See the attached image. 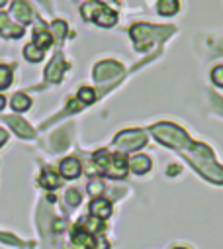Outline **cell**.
Instances as JSON below:
<instances>
[{
	"instance_id": "obj_1",
	"label": "cell",
	"mask_w": 223,
	"mask_h": 249,
	"mask_svg": "<svg viewBox=\"0 0 223 249\" xmlns=\"http://www.w3.org/2000/svg\"><path fill=\"white\" fill-rule=\"evenodd\" d=\"M153 134L160 143L169 147H182L184 143H188L186 134L180 128L173 126V124H157V126H153Z\"/></svg>"
},
{
	"instance_id": "obj_2",
	"label": "cell",
	"mask_w": 223,
	"mask_h": 249,
	"mask_svg": "<svg viewBox=\"0 0 223 249\" xmlns=\"http://www.w3.org/2000/svg\"><path fill=\"white\" fill-rule=\"evenodd\" d=\"M147 143V138H145V132H139V130H127V132H122L116 140H114V145L122 151H135L139 147H143Z\"/></svg>"
},
{
	"instance_id": "obj_3",
	"label": "cell",
	"mask_w": 223,
	"mask_h": 249,
	"mask_svg": "<svg viewBox=\"0 0 223 249\" xmlns=\"http://www.w3.org/2000/svg\"><path fill=\"white\" fill-rule=\"evenodd\" d=\"M124 69L120 63H116V61H102V63H98L94 67V79L98 83H104V81H110V79H114L118 75H122Z\"/></svg>"
},
{
	"instance_id": "obj_4",
	"label": "cell",
	"mask_w": 223,
	"mask_h": 249,
	"mask_svg": "<svg viewBox=\"0 0 223 249\" xmlns=\"http://www.w3.org/2000/svg\"><path fill=\"white\" fill-rule=\"evenodd\" d=\"M127 161H126V157L122 155V153H118V155H114L110 159V163H108V167H106V175L108 177H112V178H124L126 175H127Z\"/></svg>"
},
{
	"instance_id": "obj_5",
	"label": "cell",
	"mask_w": 223,
	"mask_h": 249,
	"mask_svg": "<svg viewBox=\"0 0 223 249\" xmlns=\"http://www.w3.org/2000/svg\"><path fill=\"white\" fill-rule=\"evenodd\" d=\"M65 69H67V63L63 61V57H61V55H55V57L51 59L47 71H45V79L51 81V83H59Z\"/></svg>"
},
{
	"instance_id": "obj_6",
	"label": "cell",
	"mask_w": 223,
	"mask_h": 249,
	"mask_svg": "<svg viewBox=\"0 0 223 249\" xmlns=\"http://www.w3.org/2000/svg\"><path fill=\"white\" fill-rule=\"evenodd\" d=\"M0 36L2 37H22L24 36V28H20L18 24L10 22V16L0 12Z\"/></svg>"
},
{
	"instance_id": "obj_7",
	"label": "cell",
	"mask_w": 223,
	"mask_h": 249,
	"mask_svg": "<svg viewBox=\"0 0 223 249\" xmlns=\"http://www.w3.org/2000/svg\"><path fill=\"white\" fill-rule=\"evenodd\" d=\"M4 122H8V126H10V128L20 136V138H26V140L33 138V128L30 126V124H28L26 120L16 118V116H8V118H4Z\"/></svg>"
},
{
	"instance_id": "obj_8",
	"label": "cell",
	"mask_w": 223,
	"mask_h": 249,
	"mask_svg": "<svg viewBox=\"0 0 223 249\" xmlns=\"http://www.w3.org/2000/svg\"><path fill=\"white\" fill-rule=\"evenodd\" d=\"M71 239H73V243H75L77 247H80V249H90L92 243H94V235L88 233L82 226H75V228H73Z\"/></svg>"
},
{
	"instance_id": "obj_9",
	"label": "cell",
	"mask_w": 223,
	"mask_h": 249,
	"mask_svg": "<svg viewBox=\"0 0 223 249\" xmlns=\"http://www.w3.org/2000/svg\"><path fill=\"white\" fill-rule=\"evenodd\" d=\"M80 173H82V167L77 157H67L61 161V175L65 178H77L80 177Z\"/></svg>"
},
{
	"instance_id": "obj_10",
	"label": "cell",
	"mask_w": 223,
	"mask_h": 249,
	"mask_svg": "<svg viewBox=\"0 0 223 249\" xmlns=\"http://www.w3.org/2000/svg\"><path fill=\"white\" fill-rule=\"evenodd\" d=\"M90 214L98 220H106V218L112 216V204L106 198H96L90 204Z\"/></svg>"
},
{
	"instance_id": "obj_11",
	"label": "cell",
	"mask_w": 223,
	"mask_h": 249,
	"mask_svg": "<svg viewBox=\"0 0 223 249\" xmlns=\"http://www.w3.org/2000/svg\"><path fill=\"white\" fill-rule=\"evenodd\" d=\"M12 16L18 18L22 24H28L32 20V10L26 2H22V0H16V2L12 4Z\"/></svg>"
},
{
	"instance_id": "obj_12",
	"label": "cell",
	"mask_w": 223,
	"mask_h": 249,
	"mask_svg": "<svg viewBox=\"0 0 223 249\" xmlns=\"http://www.w3.org/2000/svg\"><path fill=\"white\" fill-rule=\"evenodd\" d=\"M39 184L45 186V189H57V186L61 184V180H59V175L53 169H45L39 177Z\"/></svg>"
},
{
	"instance_id": "obj_13",
	"label": "cell",
	"mask_w": 223,
	"mask_h": 249,
	"mask_svg": "<svg viewBox=\"0 0 223 249\" xmlns=\"http://www.w3.org/2000/svg\"><path fill=\"white\" fill-rule=\"evenodd\" d=\"M129 167H131L133 173L143 175V173H147V171L151 169V159H149L147 155H135V157H131Z\"/></svg>"
},
{
	"instance_id": "obj_14",
	"label": "cell",
	"mask_w": 223,
	"mask_h": 249,
	"mask_svg": "<svg viewBox=\"0 0 223 249\" xmlns=\"http://www.w3.org/2000/svg\"><path fill=\"white\" fill-rule=\"evenodd\" d=\"M116 20H118L116 12H114V10H110V8H102V12L94 18V22H96L98 26H102V28H110V26H114V24H116Z\"/></svg>"
},
{
	"instance_id": "obj_15",
	"label": "cell",
	"mask_w": 223,
	"mask_h": 249,
	"mask_svg": "<svg viewBox=\"0 0 223 249\" xmlns=\"http://www.w3.org/2000/svg\"><path fill=\"white\" fill-rule=\"evenodd\" d=\"M102 8H104V6L98 2V0H90V2L82 4L80 12H82V18H84V20H94V18L102 12Z\"/></svg>"
},
{
	"instance_id": "obj_16",
	"label": "cell",
	"mask_w": 223,
	"mask_h": 249,
	"mask_svg": "<svg viewBox=\"0 0 223 249\" xmlns=\"http://www.w3.org/2000/svg\"><path fill=\"white\" fill-rule=\"evenodd\" d=\"M178 8H180L178 0H159V4H157L159 14H162V16H173L178 12Z\"/></svg>"
},
{
	"instance_id": "obj_17",
	"label": "cell",
	"mask_w": 223,
	"mask_h": 249,
	"mask_svg": "<svg viewBox=\"0 0 223 249\" xmlns=\"http://www.w3.org/2000/svg\"><path fill=\"white\" fill-rule=\"evenodd\" d=\"M30 106H32V98H30L28 94L18 92V94L12 96V108H14L16 112H26Z\"/></svg>"
},
{
	"instance_id": "obj_18",
	"label": "cell",
	"mask_w": 223,
	"mask_h": 249,
	"mask_svg": "<svg viewBox=\"0 0 223 249\" xmlns=\"http://www.w3.org/2000/svg\"><path fill=\"white\" fill-rule=\"evenodd\" d=\"M51 43H53V37H51V34H49V32H45V30H39V32L35 34V37H33V45H35V47H39L41 51L49 49V47H51Z\"/></svg>"
},
{
	"instance_id": "obj_19",
	"label": "cell",
	"mask_w": 223,
	"mask_h": 249,
	"mask_svg": "<svg viewBox=\"0 0 223 249\" xmlns=\"http://www.w3.org/2000/svg\"><path fill=\"white\" fill-rule=\"evenodd\" d=\"M43 53H45V51H41V49H39V47H35L33 43L26 45V49H24L26 59H28V61H33V63H37V61H41V59H43Z\"/></svg>"
},
{
	"instance_id": "obj_20",
	"label": "cell",
	"mask_w": 223,
	"mask_h": 249,
	"mask_svg": "<svg viewBox=\"0 0 223 249\" xmlns=\"http://www.w3.org/2000/svg\"><path fill=\"white\" fill-rule=\"evenodd\" d=\"M12 85V69L8 65H0V90H4Z\"/></svg>"
},
{
	"instance_id": "obj_21",
	"label": "cell",
	"mask_w": 223,
	"mask_h": 249,
	"mask_svg": "<svg viewBox=\"0 0 223 249\" xmlns=\"http://www.w3.org/2000/svg\"><path fill=\"white\" fill-rule=\"evenodd\" d=\"M79 100H80L82 104H92V102L96 100V94H94V90H92V89L82 87V89L79 90Z\"/></svg>"
},
{
	"instance_id": "obj_22",
	"label": "cell",
	"mask_w": 223,
	"mask_h": 249,
	"mask_svg": "<svg viewBox=\"0 0 223 249\" xmlns=\"http://www.w3.org/2000/svg\"><path fill=\"white\" fill-rule=\"evenodd\" d=\"M102 191H104V182H102V180L94 178V180H90V182H88V193H90L92 196H98Z\"/></svg>"
},
{
	"instance_id": "obj_23",
	"label": "cell",
	"mask_w": 223,
	"mask_h": 249,
	"mask_svg": "<svg viewBox=\"0 0 223 249\" xmlns=\"http://www.w3.org/2000/svg\"><path fill=\"white\" fill-rule=\"evenodd\" d=\"M51 28H53L55 36H57L59 39H61V37H65V34H67V24H65V22H61V20H55Z\"/></svg>"
},
{
	"instance_id": "obj_24",
	"label": "cell",
	"mask_w": 223,
	"mask_h": 249,
	"mask_svg": "<svg viewBox=\"0 0 223 249\" xmlns=\"http://www.w3.org/2000/svg\"><path fill=\"white\" fill-rule=\"evenodd\" d=\"M67 202L71 204V206H77V204H80V193L77 191V189H71V191H67Z\"/></svg>"
},
{
	"instance_id": "obj_25",
	"label": "cell",
	"mask_w": 223,
	"mask_h": 249,
	"mask_svg": "<svg viewBox=\"0 0 223 249\" xmlns=\"http://www.w3.org/2000/svg\"><path fill=\"white\" fill-rule=\"evenodd\" d=\"M211 81L217 85V87H223V65L215 67L213 73H211Z\"/></svg>"
},
{
	"instance_id": "obj_26",
	"label": "cell",
	"mask_w": 223,
	"mask_h": 249,
	"mask_svg": "<svg viewBox=\"0 0 223 249\" xmlns=\"http://www.w3.org/2000/svg\"><path fill=\"white\" fill-rule=\"evenodd\" d=\"M108 247H110V245H108V241L104 239V235H100V233H98V235L94 237V243H92V247H90V249H108Z\"/></svg>"
},
{
	"instance_id": "obj_27",
	"label": "cell",
	"mask_w": 223,
	"mask_h": 249,
	"mask_svg": "<svg viewBox=\"0 0 223 249\" xmlns=\"http://www.w3.org/2000/svg\"><path fill=\"white\" fill-rule=\"evenodd\" d=\"M65 228H67V222H65V220H55V224H53V231H57V233H59V231H63Z\"/></svg>"
},
{
	"instance_id": "obj_28",
	"label": "cell",
	"mask_w": 223,
	"mask_h": 249,
	"mask_svg": "<svg viewBox=\"0 0 223 249\" xmlns=\"http://www.w3.org/2000/svg\"><path fill=\"white\" fill-rule=\"evenodd\" d=\"M6 140H8V134H6L2 128H0V145H4V143H6Z\"/></svg>"
},
{
	"instance_id": "obj_29",
	"label": "cell",
	"mask_w": 223,
	"mask_h": 249,
	"mask_svg": "<svg viewBox=\"0 0 223 249\" xmlns=\"http://www.w3.org/2000/svg\"><path fill=\"white\" fill-rule=\"evenodd\" d=\"M69 110H71V112H73V110H79V102H77V100H71V102H69Z\"/></svg>"
},
{
	"instance_id": "obj_30",
	"label": "cell",
	"mask_w": 223,
	"mask_h": 249,
	"mask_svg": "<svg viewBox=\"0 0 223 249\" xmlns=\"http://www.w3.org/2000/svg\"><path fill=\"white\" fill-rule=\"evenodd\" d=\"M176 171H178L176 165H171V167H169V175H176Z\"/></svg>"
},
{
	"instance_id": "obj_31",
	"label": "cell",
	"mask_w": 223,
	"mask_h": 249,
	"mask_svg": "<svg viewBox=\"0 0 223 249\" xmlns=\"http://www.w3.org/2000/svg\"><path fill=\"white\" fill-rule=\"evenodd\" d=\"M4 104H6V100H4V96H2V94H0V110L4 108Z\"/></svg>"
},
{
	"instance_id": "obj_32",
	"label": "cell",
	"mask_w": 223,
	"mask_h": 249,
	"mask_svg": "<svg viewBox=\"0 0 223 249\" xmlns=\"http://www.w3.org/2000/svg\"><path fill=\"white\" fill-rule=\"evenodd\" d=\"M6 4V0H0V6H4Z\"/></svg>"
},
{
	"instance_id": "obj_33",
	"label": "cell",
	"mask_w": 223,
	"mask_h": 249,
	"mask_svg": "<svg viewBox=\"0 0 223 249\" xmlns=\"http://www.w3.org/2000/svg\"><path fill=\"white\" fill-rule=\"evenodd\" d=\"M178 249H184V247H178Z\"/></svg>"
}]
</instances>
